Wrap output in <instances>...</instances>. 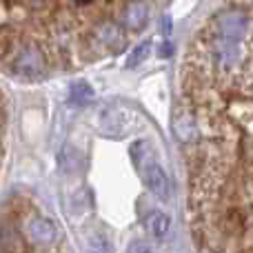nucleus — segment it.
I'll use <instances>...</instances> for the list:
<instances>
[{"label": "nucleus", "instance_id": "f257e3e1", "mask_svg": "<svg viewBox=\"0 0 253 253\" xmlns=\"http://www.w3.org/2000/svg\"><path fill=\"white\" fill-rule=\"evenodd\" d=\"M213 27H215V36H220V38L245 42L251 31V18L242 9H224V11L215 13Z\"/></svg>", "mask_w": 253, "mask_h": 253}, {"label": "nucleus", "instance_id": "f03ea898", "mask_svg": "<svg viewBox=\"0 0 253 253\" xmlns=\"http://www.w3.org/2000/svg\"><path fill=\"white\" fill-rule=\"evenodd\" d=\"M11 74L16 78L25 80V83H40V80H44L47 67H44V56L40 53V49L31 47V44L22 47L11 60Z\"/></svg>", "mask_w": 253, "mask_h": 253}, {"label": "nucleus", "instance_id": "7ed1b4c3", "mask_svg": "<svg viewBox=\"0 0 253 253\" xmlns=\"http://www.w3.org/2000/svg\"><path fill=\"white\" fill-rule=\"evenodd\" d=\"M209 53H211V62H213L222 74H229V71H233L236 67H240L242 56H245V51H242V42L220 38V36L213 38Z\"/></svg>", "mask_w": 253, "mask_h": 253}, {"label": "nucleus", "instance_id": "20e7f679", "mask_svg": "<svg viewBox=\"0 0 253 253\" xmlns=\"http://www.w3.org/2000/svg\"><path fill=\"white\" fill-rule=\"evenodd\" d=\"M140 175H142V180H144V184H147V189L158 198V200L167 202V200L171 198L169 175H167V171L162 169L160 162H156V160H151V158H147V160H144V165L140 167Z\"/></svg>", "mask_w": 253, "mask_h": 253}, {"label": "nucleus", "instance_id": "39448f33", "mask_svg": "<svg viewBox=\"0 0 253 253\" xmlns=\"http://www.w3.org/2000/svg\"><path fill=\"white\" fill-rule=\"evenodd\" d=\"M98 123H100L102 131L109 135H123L131 125V114L126 109L118 105H105L100 109V116H98Z\"/></svg>", "mask_w": 253, "mask_h": 253}, {"label": "nucleus", "instance_id": "423d86ee", "mask_svg": "<svg viewBox=\"0 0 253 253\" xmlns=\"http://www.w3.org/2000/svg\"><path fill=\"white\" fill-rule=\"evenodd\" d=\"M27 233H29L31 242L38 247H51V245H56L58 238H60V231H58L56 222L49 218H42V215L31 220L29 227H27Z\"/></svg>", "mask_w": 253, "mask_h": 253}, {"label": "nucleus", "instance_id": "0eeeda50", "mask_svg": "<svg viewBox=\"0 0 253 253\" xmlns=\"http://www.w3.org/2000/svg\"><path fill=\"white\" fill-rule=\"evenodd\" d=\"M149 20V4L144 0H133L129 7L125 9V27L126 29H142Z\"/></svg>", "mask_w": 253, "mask_h": 253}, {"label": "nucleus", "instance_id": "6e6552de", "mask_svg": "<svg viewBox=\"0 0 253 253\" xmlns=\"http://www.w3.org/2000/svg\"><path fill=\"white\" fill-rule=\"evenodd\" d=\"M173 131H175L180 142H191L198 133V125H196V120H193L191 114L178 111V114L173 116Z\"/></svg>", "mask_w": 253, "mask_h": 253}, {"label": "nucleus", "instance_id": "1a4fd4ad", "mask_svg": "<svg viewBox=\"0 0 253 253\" xmlns=\"http://www.w3.org/2000/svg\"><path fill=\"white\" fill-rule=\"evenodd\" d=\"M80 151L74 147V144H62L60 153H58V165L65 173H76L80 169Z\"/></svg>", "mask_w": 253, "mask_h": 253}, {"label": "nucleus", "instance_id": "9d476101", "mask_svg": "<svg viewBox=\"0 0 253 253\" xmlns=\"http://www.w3.org/2000/svg\"><path fill=\"white\" fill-rule=\"evenodd\" d=\"M69 98H71V102L84 107V105H91V102L96 100V91H93V87L87 83V80H76V83L69 87Z\"/></svg>", "mask_w": 253, "mask_h": 253}, {"label": "nucleus", "instance_id": "9b49d317", "mask_svg": "<svg viewBox=\"0 0 253 253\" xmlns=\"http://www.w3.org/2000/svg\"><path fill=\"white\" fill-rule=\"evenodd\" d=\"M147 227H149V231H151L153 238L162 240V238L169 233V229H171V218H169V213H165V211H151Z\"/></svg>", "mask_w": 253, "mask_h": 253}, {"label": "nucleus", "instance_id": "f8f14e48", "mask_svg": "<svg viewBox=\"0 0 253 253\" xmlns=\"http://www.w3.org/2000/svg\"><path fill=\"white\" fill-rule=\"evenodd\" d=\"M87 251L89 253H114V245L105 233H91L87 238Z\"/></svg>", "mask_w": 253, "mask_h": 253}, {"label": "nucleus", "instance_id": "ddd939ff", "mask_svg": "<svg viewBox=\"0 0 253 253\" xmlns=\"http://www.w3.org/2000/svg\"><path fill=\"white\" fill-rule=\"evenodd\" d=\"M149 53H151V40H142V42H138L133 49H131L129 58H126V65H129V67H138L140 62L147 60Z\"/></svg>", "mask_w": 253, "mask_h": 253}, {"label": "nucleus", "instance_id": "4468645a", "mask_svg": "<svg viewBox=\"0 0 253 253\" xmlns=\"http://www.w3.org/2000/svg\"><path fill=\"white\" fill-rule=\"evenodd\" d=\"M98 38L105 44H116L120 40V31L116 25H102L100 29H98Z\"/></svg>", "mask_w": 253, "mask_h": 253}, {"label": "nucleus", "instance_id": "2eb2a0df", "mask_svg": "<svg viewBox=\"0 0 253 253\" xmlns=\"http://www.w3.org/2000/svg\"><path fill=\"white\" fill-rule=\"evenodd\" d=\"M144 149H147V142H142V140H140V142H135L133 147H131V160H133V165H135V169L140 171V167L144 165V156H147V151H144Z\"/></svg>", "mask_w": 253, "mask_h": 253}, {"label": "nucleus", "instance_id": "dca6fc26", "mask_svg": "<svg viewBox=\"0 0 253 253\" xmlns=\"http://www.w3.org/2000/svg\"><path fill=\"white\" fill-rule=\"evenodd\" d=\"M129 253H151V247H149L144 240H135V242H131Z\"/></svg>", "mask_w": 253, "mask_h": 253}, {"label": "nucleus", "instance_id": "f3484780", "mask_svg": "<svg viewBox=\"0 0 253 253\" xmlns=\"http://www.w3.org/2000/svg\"><path fill=\"white\" fill-rule=\"evenodd\" d=\"M171 44L169 42H162V47H160V58H167V56H171Z\"/></svg>", "mask_w": 253, "mask_h": 253}]
</instances>
